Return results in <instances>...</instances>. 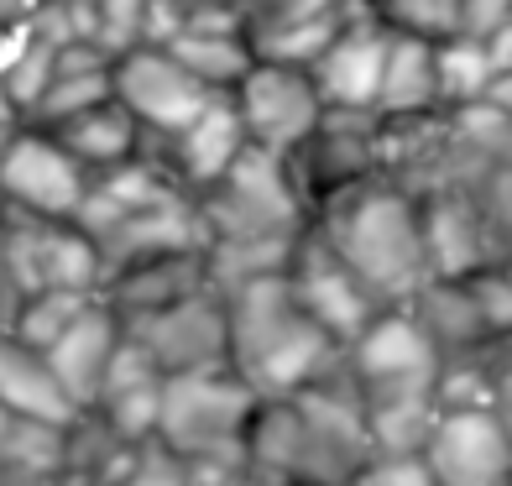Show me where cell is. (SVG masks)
<instances>
[{
  "label": "cell",
  "mask_w": 512,
  "mask_h": 486,
  "mask_svg": "<svg viewBox=\"0 0 512 486\" xmlns=\"http://www.w3.org/2000/svg\"><path fill=\"white\" fill-rule=\"evenodd\" d=\"M89 309V293H68V288H48V293H27L16 309V340L27 345V351H48V345L74 324L79 314Z\"/></svg>",
  "instance_id": "d6986e66"
},
{
  "label": "cell",
  "mask_w": 512,
  "mask_h": 486,
  "mask_svg": "<svg viewBox=\"0 0 512 486\" xmlns=\"http://www.w3.org/2000/svg\"><path fill=\"white\" fill-rule=\"evenodd\" d=\"M89 173L48 131H21L0 147V194L37 220H74Z\"/></svg>",
  "instance_id": "9c48e42d"
},
{
  "label": "cell",
  "mask_w": 512,
  "mask_h": 486,
  "mask_svg": "<svg viewBox=\"0 0 512 486\" xmlns=\"http://www.w3.org/2000/svg\"><path fill=\"white\" fill-rule=\"evenodd\" d=\"M241 152H246V131H241V115L230 105V95H215L173 136V162L194 189H215Z\"/></svg>",
  "instance_id": "9a60e30c"
},
{
  "label": "cell",
  "mask_w": 512,
  "mask_h": 486,
  "mask_svg": "<svg viewBox=\"0 0 512 486\" xmlns=\"http://www.w3.org/2000/svg\"><path fill=\"white\" fill-rule=\"evenodd\" d=\"M230 105L241 115L246 147H262L272 157H293L324 121V100L309 79V68L262 63L246 68V79L230 89Z\"/></svg>",
  "instance_id": "277c9868"
},
{
  "label": "cell",
  "mask_w": 512,
  "mask_h": 486,
  "mask_svg": "<svg viewBox=\"0 0 512 486\" xmlns=\"http://www.w3.org/2000/svg\"><path fill=\"white\" fill-rule=\"evenodd\" d=\"M335 356L340 345L293 304L283 272L236 283L225 304V361L256 398H293L314 387Z\"/></svg>",
  "instance_id": "7a4b0ae2"
},
{
  "label": "cell",
  "mask_w": 512,
  "mask_h": 486,
  "mask_svg": "<svg viewBox=\"0 0 512 486\" xmlns=\"http://www.w3.org/2000/svg\"><path fill=\"white\" fill-rule=\"evenodd\" d=\"M53 53H58L53 42L32 32V42L16 53V63L6 68V74H0V84H6V95H11L16 110H27V115H32L37 100L48 95V84H53Z\"/></svg>",
  "instance_id": "7402d4cb"
},
{
  "label": "cell",
  "mask_w": 512,
  "mask_h": 486,
  "mask_svg": "<svg viewBox=\"0 0 512 486\" xmlns=\"http://www.w3.org/2000/svg\"><path fill=\"white\" fill-rule=\"evenodd\" d=\"M319 241L382 309L408 304L429 283L418 199L382 173L319 199Z\"/></svg>",
  "instance_id": "6da1fadb"
},
{
  "label": "cell",
  "mask_w": 512,
  "mask_h": 486,
  "mask_svg": "<svg viewBox=\"0 0 512 486\" xmlns=\"http://www.w3.org/2000/svg\"><path fill=\"white\" fill-rule=\"evenodd\" d=\"M256 392L236 372H178L162 377V408L157 434L168 439L178 460H209V455H241L246 424L256 413Z\"/></svg>",
  "instance_id": "3957f363"
},
{
  "label": "cell",
  "mask_w": 512,
  "mask_h": 486,
  "mask_svg": "<svg viewBox=\"0 0 512 486\" xmlns=\"http://www.w3.org/2000/svg\"><path fill=\"white\" fill-rule=\"evenodd\" d=\"M486 100H492L497 110H507V115H512V79H497V84H492V95H486Z\"/></svg>",
  "instance_id": "4316f807"
},
{
  "label": "cell",
  "mask_w": 512,
  "mask_h": 486,
  "mask_svg": "<svg viewBox=\"0 0 512 486\" xmlns=\"http://www.w3.org/2000/svg\"><path fill=\"white\" fill-rule=\"evenodd\" d=\"M126 340L142 345L147 361L162 377L215 372L225 361V304H215V298L199 288V293L178 298V304L157 309V314H136Z\"/></svg>",
  "instance_id": "30bf717a"
},
{
  "label": "cell",
  "mask_w": 512,
  "mask_h": 486,
  "mask_svg": "<svg viewBox=\"0 0 512 486\" xmlns=\"http://www.w3.org/2000/svg\"><path fill=\"white\" fill-rule=\"evenodd\" d=\"M345 486H434L424 455H371Z\"/></svg>",
  "instance_id": "cb8c5ba5"
},
{
  "label": "cell",
  "mask_w": 512,
  "mask_h": 486,
  "mask_svg": "<svg viewBox=\"0 0 512 486\" xmlns=\"http://www.w3.org/2000/svg\"><path fill=\"white\" fill-rule=\"evenodd\" d=\"M387 37L392 32L371 16V6H361L351 21H345L340 37L309 68L324 110L371 115V105H377V84H382V63H387Z\"/></svg>",
  "instance_id": "8fae6325"
},
{
  "label": "cell",
  "mask_w": 512,
  "mask_h": 486,
  "mask_svg": "<svg viewBox=\"0 0 512 486\" xmlns=\"http://www.w3.org/2000/svg\"><path fill=\"white\" fill-rule=\"evenodd\" d=\"M486 53H492L497 79H512V21H507V27H497L492 37H486Z\"/></svg>",
  "instance_id": "484cf974"
},
{
  "label": "cell",
  "mask_w": 512,
  "mask_h": 486,
  "mask_svg": "<svg viewBox=\"0 0 512 486\" xmlns=\"http://www.w3.org/2000/svg\"><path fill=\"white\" fill-rule=\"evenodd\" d=\"M142 21H147V0H95V48L115 63L121 53L142 48Z\"/></svg>",
  "instance_id": "603a6c76"
},
{
  "label": "cell",
  "mask_w": 512,
  "mask_h": 486,
  "mask_svg": "<svg viewBox=\"0 0 512 486\" xmlns=\"http://www.w3.org/2000/svg\"><path fill=\"white\" fill-rule=\"evenodd\" d=\"M366 6L387 32L424 37V42L455 37V21H460V0H366Z\"/></svg>",
  "instance_id": "ffe728a7"
},
{
  "label": "cell",
  "mask_w": 512,
  "mask_h": 486,
  "mask_svg": "<svg viewBox=\"0 0 512 486\" xmlns=\"http://www.w3.org/2000/svg\"><path fill=\"white\" fill-rule=\"evenodd\" d=\"M377 121H424L439 115V79H434V42L424 37H387V63L377 84Z\"/></svg>",
  "instance_id": "5bb4252c"
},
{
  "label": "cell",
  "mask_w": 512,
  "mask_h": 486,
  "mask_svg": "<svg viewBox=\"0 0 512 486\" xmlns=\"http://www.w3.org/2000/svg\"><path fill=\"white\" fill-rule=\"evenodd\" d=\"M48 136L79 162L84 173H110V168H121V162H131V152H136V121L115 100L53 126Z\"/></svg>",
  "instance_id": "2e32d148"
},
{
  "label": "cell",
  "mask_w": 512,
  "mask_h": 486,
  "mask_svg": "<svg viewBox=\"0 0 512 486\" xmlns=\"http://www.w3.org/2000/svg\"><path fill=\"white\" fill-rule=\"evenodd\" d=\"M0 408H6L11 419H27V424H42V429H68L79 419V408L58 392L42 356L27 351L11 330H0Z\"/></svg>",
  "instance_id": "4fadbf2b"
},
{
  "label": "cell",
  "mask_w": 512,
  "mask_h": 486,
  "mask_svg": "<svg viewBox=\"0 0 512 486\" xmlns=\"http://www.w3.org/2000/svg\"><path fill=\"white\" fill-rule=\"evenodd\" d=\"M418 455L434 486H512V439L497 408H439Z\"/></svg>",
  "instance_id": "8992f818"
},
{
  "label": "cell",
  "mask_w": 512,
  "mask_h": 486,
  "mask_svg": "<svg viewBox=\"0 0 512 486\" xmlns=\"http://www.w3.org/2000/svg\"><path fill=\"white\" fill-rule=\"evenodd\" d=\"M162 53H168L183 74H194L204 89H215V95H230V89L246 79V68L256 63L246 37H204V32H178Z\"/></svg>",
  "instance_id": "e0dca14e"
},
{
  "label": "cell",
  "mask_w": 512,
  "mask_h": 486,
  "mask_svg": "<svg viewBox=\"0 0 512 486\" xmlns=\"http://www.w3.org/2000/svg\"><path fill=\"white\" fill-rule=\"evenodd\" d=\"M345 356L361 398H413V392H434L439 382V351L408 304L382 309L345 345Z\"/></svg>",
  "instance_id": "5b68a950"
},
{
  "label": "cell",
  "mask_w": 512,
  "mask_h": 486,
  "mask_svg": "<svg viewBox=\"0 0 512 486\" xmlns=\"http://www.w3.org/2000/svg\"><path fill=\"white\" fill-rule=\"evenodd\" d=\"M110 100V68L105 74H53V84H48V95L37 100V110H32V131H53V126H63V121H74V115H84V110H95V105H105Z\"/></svg>",
  "instance_id": "44dd1931"
},
{
  "label": "cell",
  "mask_w": 512,
  "mask_h": 486,
  "mask_svg": "<svg viewBox=\"0 0 512 486\" xmlns=\"http://www.w3.org/2000/svg\"><path fill=\"white\" fill-rule=\"evenodd\" d=\"M434 79H439V115H445V110L476 105V100L492 95L497 68H492L486 42H476V37H445V42H434Z\"/></svg>",
  "instance_id": "ac0fdd59"
},
{
  "label": "cell",
  "mask_w": 512,
  "mask_h": 486,
  "mask_svg": "<svg viewBox=\"0 0 512 486\" xmlns=\"http://www.w3.org/2000/svg\"><path fill=\"white\" fill-rule=\"evenodd\" d=\"M288 293H293V304L304 309L324 335H330L340 351L351 345L371 319L382 314V304L371 298L351 272H345L330 251H324L319 236H304V241H293V257H288Z\"/></svg>",
  "instance_id": "ba28073f"
},
{
  "label": "cell",
  "mask_w": 512,
  "mask_h": 486,
  "mask_svg": "<svg viewBox=\"0 0 512 486\" xmlns=\"http://www.w3.org/2000/svg\"><path fill=\"white\" fill-rule=\"evenodd\" d=\"M512 21V0H460V21H455V37H476L486 42L497 27Z\"/></svg>",
  "instance_id": "d4e9b609"
},
{
  "label": "cell",
  "mask_w": 512,
  "mask_h": 486,
  "mask_svg": "<svg viewBox=\"0 0 512 486\" xmlns=\"http://www.w3.org/2000/svg\"><path fill=\"white\" fill-rule=\"evenodd\" d=\"M121 335H126L121 319H115L110 309H100V304H89L48 351H42V366L53 372L58 392L74 408L100 403V387H105V372H110L115 351H121Z\"/></svg>",
  "instance_id": "7c38bea8"
},
{
  "label": "cell",
  "mask_w": 512,
  "mask_h": 486,
  "mask_svg": "<svg viewBox=\"0 0 512 486\" xmlns=\"http://www.w3.org/2000/svg\"><path fill=\"white\" fill-rule=\"evenodd\" d=\"M110 100L136 126H147L157 136H178L215 100V89H204L194 74H183L162 48H131L110 63Z\"/></svg>",
  "instance_id": "52a82bcc"
}]
</instances>
